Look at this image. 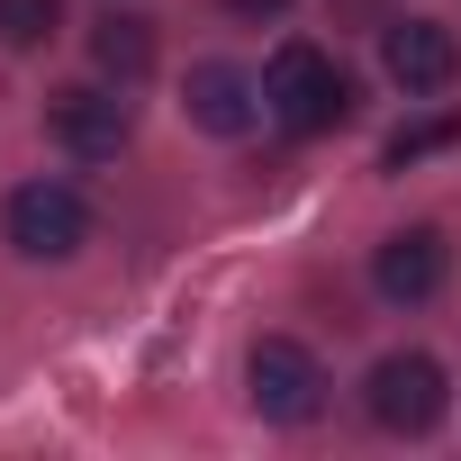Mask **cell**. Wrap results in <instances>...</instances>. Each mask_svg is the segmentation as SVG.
Here are the masks:
<instances>
[{
    "label": "cell",
    "instance_id": "obj_8",
    "mask_svg": "<svg viewBox=\"0 0 461 461\" xmlns=\"http://www.w3.org/2000/svg\"><path fill=\"white\" fill-rule=\"evenodd\" d=\"M181 109H190L208 136H245V127L263 118V82H254V73H236V64H199V73H190V91H181Z\"/></svg>",
    "mask_w": 461,
    "mask_h": 461
},
{
    "label": "cell",
    "instance_id": "obj_10",
    "mask_svg": "<svg viewBox=\"0 0 461 461\" xmlns=\"http://www.w3.org/2000/svg\"><path fill=\"white\" fill-rule=\"evenodd\" d=\"M55 28H64V0H0V46L10 55H37Z\"/></svg>",
    "mask_w": 461,
    "mask_h": 461
},
{
    "label": "cell",
    "instance_id": "obj_3",
    "mask_svg": "<svg viewBox=\"0 0 461 461\" xmlns=\"http://www.w3.org/2000/svg\"><path fill=\"white\" fill-rule=\"evenodd\" d=\"M362 407H371V425H380V434H434V425H443V407H452V380H443V362H434V353H389V362H371Z\"/></svg>",
    "mask_w": 461,
    "mask_h": 461
},
{
    "label": "cell",
    "instance_id": "obj_1",
    "mask_svg": "<svg viewBox=\"0 0 461 461\" xmlns=\"http://www.w3.org/2000/svg\"><path fill=\"white\" fill-rule=\"evenodd\" d=\"M263 109H272L290 136H335V127L353 118V73H344L326 46L290 37V46H272V64H263Z\"/></svg>",
    "mask_w": 461,
    "mask_h": 461
},
{
    "label": "cell",
    "instance_id": "obj_11",
    "mask_svg": "<svg viewBox=\"0 0 461 461\" xmlns=\"http://www.w3.org/2000/svg\"><path fill=\"white\" fill-rule=\"evenodd\" d=\"M452 136H461V118H416V127H398V136L380 145V163H389V172H407V163H425V154H443Z\"/></svg>",
    "mask_w": 461,
    "mask_h": 461
},
{
    "label": "cell",
    "instance_id": "obj_12",
    "mask_svg": "<svg viewBox=\"0 0 461 461\" xmlns=\"http://www.w3.org/2000/svg\"><path fill=\"white\" fill-rule=\"evenodd\" d=\"M226 10H236V19H281L290 0H226Z\"/></svg>",
    "mask_w": 461,
    "mask_h": 461
},
{
    "label": "cell",
    "instance_id": "obj_9",
    "mask_svg": "<svg viewBox=\"0 0 461 461\" xmlns=\"http://www.w3.org/2000/svg\"><path fill=\"white\" fill-rule=\"evenodd\" d=\"M91 64L127 91V82H145L154 73V19H136V10H100L91 19Z\"/></svg>",
    "mask_w": 461,
    "mask_h": 461
},
{
    "label": "cell",
    "instance_id": "obj_4",
    "mask_svg": "<svg viewBox=\"0 0 461 461\" xmlns=\"http://www.w3.org/2000/svg\"><path fill=\"white\" fill-rule=\"evenodd\" d=\"M245 398H254V416H263V425H308V416L326 407V371H317V353H308V344L263 335V344L245 353Z\"/></svg>",
    "mask_w": 461,
    "mask_h": 461
},
{
    "label": "cell",
    "instance_id": "obj_7",
    "mask_svg": "<svg viewBox=\"0 0 461 461\" xmlns=\"http://www.w3.org/2000/svg\"><path fill=\"white\" fill-rule=\"evenodd\" d=\"M380 64H389V82L398 91H452V73H461V37L443 28V19H398L389 37H380Z\"/></svg>",
    "mask_w": 461,
    "mask_h": 461
},
{
    "label": "cell",
    "instance_id": "obj_6",
    "mask_svg": "<svg viewBox=\"0 0 461 461\" xmlns=\"http://www.w3.org/2000/svg\"><path fill=\"white\" fill-rule=\"evenodd\" d=\"M443 272H452L443 226H398V236H380V254H371V281H380L389 308H425L443 290Z\"/></svg>",
    "mask_w": 461,
    "mask_h": 461
},
{
    "label": "cell",
    "instance_id": "obj_2",
    "mask_svg": "<svg viewBox=\"0 0 461 461\" xmlns=\"http://www.w3.org/2000/svg\"><path fill=\"white\" fill-rule=\"evenodd\" d=\"M0 236H10V254H28V263H73L91 245V199L73 181H19L0 199Z\"/></svg>",
    "mask_w": 461,
    "mask_h": 461
},
{
    "label": "cell",
    "instance_id": "obj_5",
    "mask_svg": "<svg viewBox=\"0 0 461 461\" xmlns=\"http://www.w3.org/2000/svg\"><path fill=\"white\" fill-rule=\"evenodd\" d=\"M46 136H55L73 163H118L127 136H136V109H127L118 91H100V82H73V91L46 100Z\"/></svg>",
    "mask_w": 461,
    "mask_h": 461
}]
</instances>
